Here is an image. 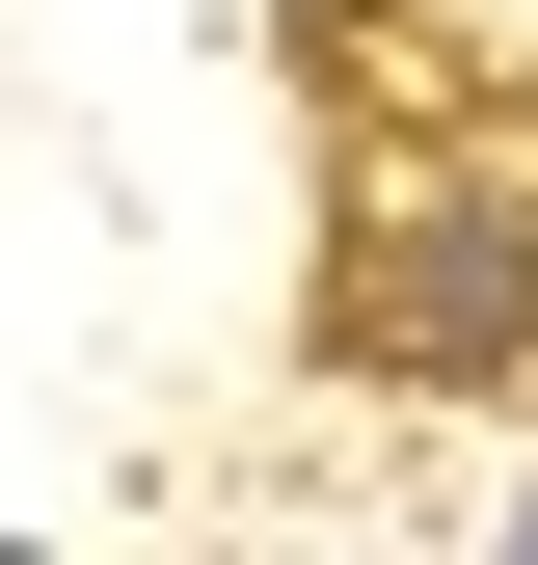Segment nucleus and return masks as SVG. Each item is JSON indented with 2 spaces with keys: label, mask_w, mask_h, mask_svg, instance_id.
Instances as JSON below:
<instances>
[{
  "label": "nucleus",
  "mask_w": 538,
  "mask_h": 565,
  "mask_svg": "<svg viewBox=\"0 0 538 565\" xmlns=\"http://www.w3.org/2000/svg\"><path fill=\"white\" fill-rule=\"evenodd\" d=\"M323 323L351 377H538V189H377Z\"/></svg>",
  "instance_id": "nucleus-1"
}]
</instances>
